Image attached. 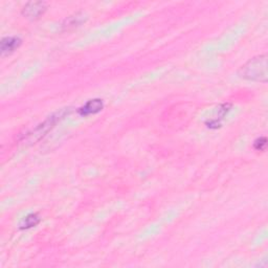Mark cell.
<instances>
[{
	"label": "cell",
	"instance_id": "obj_1",
	"mask_svg": "<svg viewBox=\"0 0 268 268\" xmlns=\"http://www.w3.org/2000/svg\"><path fill=\"white\" fill-rule=\"evenodd\" d=\"M238 75L241 79L247 81L266 83L268 79L267 56L261 55L251 59L240 67Z\"/></svg>",
	"mask_w": 268,
	"mask_h": 268
},
{
	"label": "cell",
	"instance_id": "obj_2",
	"mask_svg": "<svg viewBox=\"0 0 268 268\" xmlns=\"http://www.w3.org/2000/svg\"><path fill=\"white\" fill-rule=\"evenodd\" d=\"M70 108H65L62 109L60 112H57L55 114H52L51 116H49L47 120H45L43 123H41L39 126L36 127L32 132L27 133V138L31 142L33 141H37L39 140L41 137H43L44 135H46V133L51 130L53 127L56 126V124L58 122H60L61 120H63L67 114L70 113Z\"/></svg>",
	"mask_w": 268,
	"mask_h": 268
},
{
	"label": "cell",
	"instance_id": "obj_3",
	"mask_svg": "<svg viewBox=\"0 0 268 268\" xmlns=\"http://www.w3.org/2000/svg\"><path fill=\"white\" fill-rule=\"evenodd\" d=\"M47 10V4L44 2L27 3L22 9V15L28 20H37Z\"/></svg>",
	"mask_w": 268,
	"mask_h": 268
},
{
	"label": "cell",
	"instance_id": "obj_4",
	"mask_svg": "<svg viewBox=\"0 0 268 268\" xmlns=\"http://www.w3.org/2000/svg\"><path fill=\"white\" fill-rule=\"evenodd\" d=\"M104 108V102L101 99L89 100L81 108L78 109V113L81 116H89L93 114H97L102 111Z\"/></svg>",
	"mask_w": 268,
	"mask_h": 268
},
{
	"label": "cell",
	"instance_id": "obj_5",
	"mask_svg": "<svg viewBox=\"0 0 268 268\" xmlns=\"http://www.w3.org/2000/svg\"><path fill=\"white\" fill-rule=\"evenodd\" d=\"M22 44V40L17 37V36H11V37H6L0 42V51L3 56H8L13 53L15 50L19 48Z\"/></svg>",
	"mask_w": 268,
	"mask_h": 268
},
{
	"label": "cell",
	"instance_id": "obj_6",
	"mask_svg": "<svg viewBox=\"0 0 268 268\" xmlns=\"http://www.w3.org/2000/svg\"><path fill=\"white\" fill-rule=\"evenodd\" d=\"M86 20V17L84 13H77L67 17L62 24L63 31H70L81 26L82 23H84Z\"/></svg>",
	"mask_w": 268,
	"mask_h": 268
},
{
	"label": "cell",
	"instance_id": "obj_7",
	"mask_svg": "<svg viewBox=\"0 0 268 268\" xmlns=\"http://www.w3.org/2000/svg\"><path fill=\"white\" fill-rule=\"evenodd\" d=\"M230 110V104H223L221 105L218 110H217V115L216 117H214L210 122H206L205 124L207 125V127L211 129H217L221 126V121L227 114V112Z\"/></svg>",
	"mask_w": 268,
	"mask_h": 268
},
{
	"label": "cell",
	"instance_id": "obj_8",
	"mask_svg": "<svg viewBox=\"0 0 268 268\" xmlns=\"http://www.w3.org/2000/svg\"><path fill=\"white\" fill-rule=\"evenodd\" d=\"M41 219L40 217L37 215V214H28V215L26 217H24L22 219V221L20 222V229H28V228H32V227H35L37 226L39 223H40Z\"/></svg>",
	"mask_w": 268,
	"mask_h": 268
},
{
	"label": "cell",
	"instance_id": "obj_9",
	"mask_svg": "<svg viewBox=\"0 0 268 268\" xmlns=\"http://www.w3.org/2000/svg\"><path fill=\"white\" fill-rule=\"evenodd\" d=\"M267 147V139L265 136L259 137L254 142V148L257 151H265Z\"/></svg>",
	"mask_w": 268,
	"mask_h": 268
}]
</instances>
